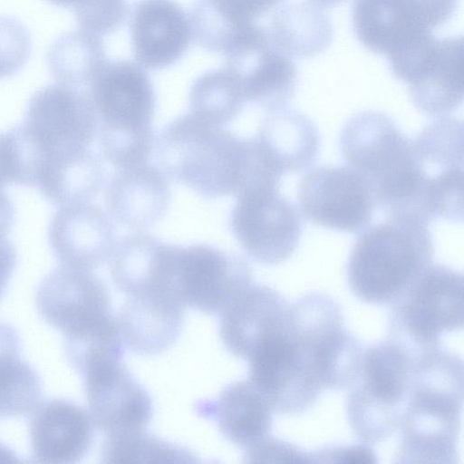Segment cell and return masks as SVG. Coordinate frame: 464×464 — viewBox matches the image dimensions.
<instances>
[{
	"mask_svg": "<svg viewBox=\"0 0 464 464\" xmlns=\"http://www.w3.org/2000/svg\"><path fill=\"white\" fill-rule=\"evenodd\" d=\"M416 359L389 338L364 348L345 400L348 424L361 440L382 442L400 429Z\"/></svg>",
	"mask_w": 464,
	"mask_h": 464,
	"instance_id": "7",
	"label": "cell"
},
{
	"mask_svg": "<svg viewBox=\"0 0 464 464\" xmlns=\"http://www.w3.org/2000/svg\"><path fill=\"white\" fill-rule=\"evenodd\" d=\"M88 88L102 157L115 169L148 162L155 143L156 98L143 68L130 61H107Z\"/></svg>",
	"mask_w": 464,
	"mask_h": 464,
	"instance_id": "5",
	"label": "cell"
},
{
	"mask_svg": "<svg viewBox=\"0 0 464 464\" xmlns=\"http://www.w3.org/2000/svg\"><path fill=\"white\" fill-rule=\"evenodd\" d=\"M231 209V232L255 262L277 265L295 251L302 219L295 205L279 188H256L238 193Z\"/></svg>",
	"mask_w": 464,
	"mask_h": 464,
	"instance_id": "12",
	"label": "cell"
},
{
	"mask_svg": "<svg viewBox=\"0 0 464 464\" xmlns=\"http://www.w3.org/2000/svg\"><path fill=\"white\" fill-rule=\"evenodd\" d=\"M94 423L88 411L64 399H50L30 413L29 438L34 460L75 463L92 447Z\"/></svg>",
	"mask_w": 464,
	"mask_h": 464,
	"instance_id": "19",
	"label": "cell"
},
{
	"mask_svg": "<svg viewBox=\"0 0 464 464\" xmlns=\"http://www.w3.org/2000/svg\"><path fill=\"white\" fill-rule=\"evenodd\" d=\"M36 305L43 319L65 336V344L118 334L109 290L92 270L53 269L38 286Z\"/></svg>",
	"mask_w": 464,
	"mask_h": 464,
	"instance_id": "10",
	"label": "cell"
},
{
	"mask_svg": "<svg viewBox=\"0 0 464 464\" xmlns=\"http://www.w3.org/2000/svg\"><path fill=\"white\" fill-rule=\"evenodd\" d=\"M101 458L106 463L197 462L188 450L165 441L144 430L105 435Z\"/></svg>",
	"mask_w": 464,
	"mask_h": 464,
	"instance_id": "33",
	"label": "cell"
},
{
	"mask_svg": "<svg viewBox=\"0 0 464 464\" xmlns=\"http://www.w3.org/2000/svg\"><path fill=\"white\" fill-rule=\"evenodd\" d=\"M282 0H197L190 13L191 35L202 48L225 53L256 19Z\"/></svg>",
	"mask_w": 464,
	"mask_h": 464,
	"instance_id": "26",
	"label": "cell"
},
{
	"mask_svg": "<svg viewBox=\"0 0 464 464\" xmlns=\"http://www.w3.org/2000/svg\"><path fill=\"white\" fill-rule=\"evenodd\" d=\"M457 5L458 0H353V27L366 49L389 57L430 36Z\"/></svg>",
	"mask_w": 464,
	"mask_h": 464,
	"instance_id": "15",
	"label": "cell"
},
{
	"mask_svg": "<svg viewBox=\"0 0 464 464\" xmlns=\"http://www.w3.org/2000/svg\"><path fill=\"white\" fill-rule=\"evenodd\" d=\"M413 141L424 169L437 170L463 167V125L455 118L443 117L426 126Z\"/></svg>",
	"mask_w": 464,
	"mask_h": 464,
	"instance_id": "34",
	"label": "cell"
},
{
	"mask_svg": "<svg viewBox=\"0 0 464 464\" xmlns=\"http://www.w3.org/2000/svg\"><path fill=\"white\" fill-rule=\"evenodd\" d=\"M252 281L246 261L208 245L169 244L166 285L183 306L220 314Z\"/></svg>",
	"mask_w": 464,
	"mask_h": 464,
	"instance_id": "11",
	"label": "cell"
},
{
	"mask_svg": "<svg viewBox=\"0 0 464 464\" xmlns=\"http://www.w3.org/2000/svg\"><path fill=\"white\" fill-rule=\"evenodd\" d=\"M463 39L430 37L389 60L393 74L408 84L414 105L440 116L463 101Z\"/></svg>",
	"mask_w": 464,
	"mask_h": 464,
	"instance_id": "14",
	"label": "cell"
},
{
	"mask_svg": "<svg viewBox=\"0 0 464 464\" xmlns=\"http://www.w3.org/2000/svg\"><path fill=\"white\" fill-rule=\"evenodd\" d=\"M245 458L251 463H314L312 451L270 435L246 450Z\"/></svg>",
	"mask_w": 464,
	"mask_h": 464,
	"instance_id": "37",
	"label": "cell"
},
{
	"mask_svg": "<svg viewBox=\"0 0 464 464\" xmlns=\"http://www.w3.org/2000/svg\"><path fill=\"white\" fill-rule=\"evenodd\" d=\"M40 399V379L21 359L18 333L0 322V418L28 415Z\"/></svg>",
	"mask_w": 464,
	"mask_h": 464,
	"instance_id": "30",
	"label": "cell"
},
{
	"mask_svg": "<svg viewBox=\"0 0 464 464\" xmlns=\"http://www.w3.org/2000/svg\"><path fill=\"white\" fill-rule=\"evenodd\" d=\"M17 152L12 129L0 132V188L17 181Z\"/></svg>",
	"mask_w": 464,
	"mask_h": 464,
	"instance_id": "39",
	"label": "cell"
},
{
	"mask_svg": "<svg viewBox=\"0 0 464 464\" xmlns=\"http://www.w3.org/2000/svg\"><path fill=\"white\" fill-rule=\"evenodd\" d=\"M48 237L63 266L86 270L109 260L116 244L112 219L91 202L62 205L51 220Z\"/></svg>",
	"mask_w": 464,
	"mask_h": 464,
	"instance_id": "18",
	"label": "cell"
},
{
	"mask_svg": "<svg viewBox=\"0 0 464 464\" xmlns=\"http://www.w3.org/2000/svg\"><path fill=\"white\" fill-rule=\"evenodd\" d=\"M362 342L344 324L340 304L323 293H309L289 304L284 356L305 389L346 390L362 356Z\"/></svg>",
	"mask_w": 464,
	"mask_h": 464,
	"instance_id": "3",
	"label": "cell"
},
{
	"mask_svg": "<svg viewBox=\"0 0 464 464\" xmlns=\"http://www.w3.org/2000/svg\"><path fill=\"white\" fill-rule=\"evenodd\" d=\"M14 218V204L0 188V238L6 237L12 229Z\"/></svg>",
	"mask_w": 464,
	"mask_h": 464,
	"instance_id": "41",
	"label": "cell"
},
{
	"mask_svg": "<svg viewBox=\"0 0 464 464\" xmlns=\"http://www.w3.org/2000/svg\"><path fill=\"white\" fill-rule=\"evenodd\" d=\"M162 243L159 238L141 231L126 235L116 241L109 259L110 274L113 284L121 293L126 295L164 293L160 287Z\"/></svg>",
	"mask_w": 464,
	"mask_h": 464,
	"instance_id": "29",
	"label": "cell"
},
{
	"mask_svg": "<svg viewBox=\"0 0 464 464\" xmlns=\"http://www.w3.org/2000/svg\"><path fill=\"white\" fill-rule=\"evenodd\" d=\"M428 225L389 218L356 239L346 265L352 293L375 305L391 304L432 264L434 247Z\"/></svg>",
	"mask_w": 464,
	"mask_h": 464,
	"instance_id": "6",
	"label": "cell"
},
{
	"mask_svg": "<svg viewBox=\"0 0 464 464\" xmlns=\"http://www.w3.org/2000/svg\"><path fill=\"white\" fill-rule=\"evenodd\" d=\"M105 202L119 225L137 231L151 227L169 208V178L149 162L116 169L105 186Z\"/></svg>",
	"mask_w": 464,
	"mask_h": 464,
	"instance_id": "21",
	"label": "cell"
},
{
	"mask_svg": "<svg viewBox=\"0 0 464 464\" xmlns=\"http://www.w3.org/2000/svg\"><path fill=\"white\" fill-rule=\"evenodd\" d=\"M224 55L246 102L267 112L285 108L295 91L297 71L292 58L273 44L266 28L254 25Z\"/></svg>",
	"mask_w": 464,
	"mask_h": 464,
	"instance_id": "17",
	"label": "cell"
},
{
	"mask_svg": "<svg viewBox=\"0 0 464 464\" xmlns=\"http://www.w3.org/2000/svg\"><path fill=\"white\" fill-rule=\"evenodd\" d=\"M198 408V412L215 420L227 440L245 450L268 437L272 430L273 411L249 380L230 383L214 402Z\"/></svg>",
	"mask_w": 464,
	"mask_h": 464,
	"instance_id": "25",
	"label": "cell"
},
{
	"mask_svg": "<svg viewBox=\"0 0 464 464\" xmlns=\"http://www.w3.org/2000/svg\"><path fill=\"white\" fill-rule=\"evenodd\" d=\"M339 146L349 165L371 183L376 204L388 217L416 218L429 175L394 121L379 111H362L343 125Z\"/></svg>",
	"mask_w": 464,
	"mask_h": 464,
	"instance_id": "2",
	"label": "cell"
},
{
	"mask_svg": "<svg viewBox=\"0 0 464 464\" xmlns=\"http://www.w3.org/2000/svg\"><path fill=\"white\" fill-rule=\"evenodd\" d=\"M254 137L285 174L305 170L318 154L316 126L295 110L282 108L268 112Z\"/></svg>",
	"mask_w": 464,
	"mask_h": 464,
	"instance_id": "27",
	"label": "cell"
},
{
	"mask_svg": "<svg viewBox=\"0 0 464 464\" xmlns=\"http://www.w3.org/2000/svg\"><path fill=\"white\" fill-rule=\"evenodd\" d=\"M115 317L118 335L140 355H157L177 341L183 325V305L164 293L126 295Z\"/></svg>",
	"mask_w": 464,
	"mask_h": 464,
	"instance_id": "23",
	"label": "cell"
},
{
	"mask_svg": "<svg viewBox=\"0 0 464 464\" xmlns=\"http://www.w3.org/2000/svg\"><path fill=\"white\" fill-rule=\"evenodd\" d=\"M74 13L81 30L101 37L121 27L129 6L126 0H80Z\"/></svg>",
	"mask_w": 464,
	"mask_h": 464,
	"instance_id": "35",
	"label": "cell"
},
{
	"mask_svg": "<svg viewBox=\"0 0 464 464\" xmlns=\"http://www.w3.org/2000/svg\"><path fill=\"white\" fill-rule=\"evenodd\" d=\"M107 61L101 37L81 29L57 38L47 54L53 78L61 84L78 89L88 86Z\"/></svg>",
	"mask_w": 464,
	"mask_h": 464,
	"instance_id": "31",
	"label": "cell"
},
{
	"mask_svg": "<svg viewBox=\"0 0 464 464\" xmlns=\"http://www.w3.org/2000/svg\"><path fill=\"white\" fill-rule=\"evenodd\" d=\"M31 35L26 26L10 16H0V79L17 73L29 59Z\"/></svg>",
	"mask_w": 464,
	"mask_h": 464,
	"instance_id": "36",
	"label": "cell"
},
{
	"mask_svg": "<svg viewBox=\"0 0 464 464\" xmlns=\"http://www.w3.org/2000/svg\"><path fill=\"white\" fill-rule=\"evenodd\" d=\"M35 163L53 151L88 149L97 134V115L87 92L61 83L39 89L19 124Z\"/></svg>",
	"mask_w": 464,
	"mask_h": 464,
	"instance_id": "13",
	"label": "cell"
},
{
	"mask_svg": "<svg viewBox=\"0 0 464 464\" xmlns=\"http://www.w3.org/2000/svg\"><path fill=\"white\" fill-rule=\"evenodd\" d=\"M288 306L276 290L250 284L220 313L222 343L233 355L247 360L281 328Z\"/></svg>",
	"mask_w": 464,
	"mask_h": 464,
	"instance_id": "22",
	"label": "cell"
},
{
	"mask_svg": "<svg viewBox=\"0 0 464 464\" xmlns=\"http://www.w3.org/2000/svg\"><path fill=\"white\" fill-rule=\"evenodd\" d=\"M52 4L59 6H74L80 0H48Z\"/></svg>",
	"mask_w": 464,
	"mask_h": 464,
	"instance_id": "43",
	"label": "cell"
},
{
	"mask_svg": "<svg viewBox=\"0 0 464 464\" xmlns=\"http://www.w3.org/2000/svg\"><path fill=\"white\" fill-rule=\"evenodd\" d=\"M105 183L100 156L88 149L53 151L39 160L34 186L53 204L90 202Z\"/></svg>",
	"mask_w": 464,
	"mask_h": 464,
	"instance_id": "24",
	"label": "cell"
},
{
	"mask_svg": "<svg viewBox=\"0 0 464 464\" xmlns=\"http://www.w3.org/2000/svg\"><path fill=\"white\" fill-rule=\"evenodd\" d=\"M314 463L375 464L377 456L371 446L362 442L349 446H326L312 451Z\"/></svg>",
	"mask_w": 464,
	"mask_h": 464,
	"instance_id": "38",
	"label": "cell"
},
{
	"mask_svg": "<svg viewBox=\"0 0 464 464\" xmlns=\"http://www.w3.org/2000/svg\"><path fill=\"white\" fill-rule=\"evenodd\" d=\"M310 4L321 8H329L332 6H335L344 0H308Z\"/></svg>",
	"mask_w": 464,
	"mask_h": 464,
	"instance_id": "42",
	"label": "cell"
},
{
	"mask_svg": "<svg viewBox=\"0 0 464 464\" xmlns=\"http://www.w3.org/2000/svg\"><path fill=\"white\" fill-rule=\"evenodd\" d=\"M246 102L238 79L227 67L203 73L189 92V112L217 126L230 123Z\"/></svg>",
	"mask_w": 464,
	"mask_h": 464,
	"instance_id": "32",
	"label": "cell"
},
{
	"mask_svg": "<svg viewBox=\"0 0 464 464\" xmlns=\"http://www.w3.org/2000/svg\"><path fill=\"white\" fill-rule=\"evenodd\" d=\"M115 336H117V335H115ZM111 337H112V336H111ZM106 338H108V337H106ZM102 339H103V338H102ZM100 340H101V339H100ZM93 342H94V341H93ZM91 343H92V342H91ZM84 344H85V343H84ZM80 345H82V344H80ZM74 346H76V345H74ZM69 347H72V346H69ZM65 348H67V347H65Z\"/></svg>",
	"mask_w": 464,
	"mask_h": 464,
	"instance_id": "44",
	"label": "cell"
},
{
	"mask_svg": "<svg viewBox=\"0 0 464 464\" xmlns=\"http://www.w3.org/2000/svg\"><path fill=\"white\" fill-rule=\"evenodd\" d=\"M123 356L124 345L115 341L86 348L71 362L83 378L94 426L105 435L145 430L153 415L150 395Z\"/></svg>",
	"mask_w": 464,
	"mask_h": 464,
	"instance_id": "9",
	"label": "cell"
},
{
	"mask_svg": "<svg viewBox=\"0 0 464 464\" xmlns=\"http://www.w3.org/2000/svg\"><path fill=\"white\" fill-rule=\"evenodd\" d=\"M297 198L311 222L346 233L364 229L377 205L369 180L351 166L311 169L300 180Z\"/></svg>",
	"mask_w": 464,
	"mask_h": 464,
	"instance_id": "16",
	"label": "cell"
},
{
	"mask_svg": "<svg viewBox=\"0 0 464 464\" xmlns=\"http://www.w3.org/2000/svg\"><path fill=\"white\" fill-rule=\"evenodd\" d=\"M130 37L138 64L160 70L184 55L191 28L186 13L174 0H139L131 13Z\"/></svg>",
	"mask_w": 464,
	"mask_h": 464,
	"instance_id": "20",
	"label": "cell"
},
{
	"mask_svg": "<svg viewBox=\"0 0 464 464\" xmlns=\"http://www.w3.org/2000/svg\"><path fill=\"white\" fill-rule=\"evenodd\" d=\"M15 264L16 251L14 245L6 237L0 238V300L13 275Z\"/></svg>",
	"mask_w": 464,
	"mask_h": 464,
	"instance_id": "40",
	"label": "cell"
},
{
	"mask_svg": "<svg viewBox=\"0 0 464 464\" xmlns=\"http://www.w3.org/2000/svg\"><path fill=\"white\" fill-rule=\"evenodd\" d=\"M462 359L441 348L416 359L397 463L457 464Z\"/></svg>",
	"mask_w": 464,
	"mask_h": 464,
	"instance_id": "1",
	"label": "cell"
},
{
	"mask_svg": "<svg viewBox=\"0 0 464 464\" xmlns=\"http://www.w3.org/2000/svg\"><path fill=\"white\" fill-rule=\"evenodd\" d=\"M154 150L169 178L206 198L236 196L243 184L249 139L210 124L189 111L165 125Z\"/></svg>",
	"mask_w": 464,
	"mask_h": 464,
	"instance_id": "4",
	"label": "cell"
},
{
	"mask_svg": "<svg viewBox=\"0 0 464 464\" xmlns=\"http://www.w3.org/2000/svg\"><path fill=\"white\" fill-rule=\"evenodd\" d=\"M266 31L273 44L291 58L322 53L333 36L332 24L323 9L310 3L280 6Z\"/></svg>",
	"mask_w": 464,
	"mask_h": 464,
	"instance_id": "28",
	"label": "cell"
},
{
	"mask_svg": "<svg viewBox=\"0 0 464 464\" xmlns=\"http://www.w3.org/2000/svg\"><path fill=\"white\" fill-rule=\"evenodd\" d=\"M390 304L388 338L419 358L440 348L443 333L462 329L463 275L431 264Z\"/></svg>",
	"mask_w": 464,
	"mask_h": 464,
	"instance_id": "8",
	"label": "cell"
}]
</instances>
